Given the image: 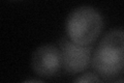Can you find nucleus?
Segmentation results:
<instances>
[{
	"instance_id": "nucleus-1",
	"label": "nucleus",
	"mask_w": 124,
	"mask_h": 83,
	"mask_svg": "<svg viewBox=\"0 0 124 83\" xmlns=\"http://www.w3.org/2000/svg\"><path fill=\"white\" fill-rule=\"evenodd\" d=\"M92 68L103 80L124 72V29L113 28L104 33L92 53Z\"/></svg>"
},
{
	"instance_id": "nucleus-2",
	"label": "nucleus",
	"mask_w": 124,
	"mask_h": 83,
	"mask_svg": "<svg viewBox=\"0 0 124 83\" xmlns=\"http://www.w3.org/2000/svg\"><path fill=\"white\" fill-rule=\"evenodd\" d=\"M103 18L92 6L82 5L70 11L66 19L65 29L68 38L79 45H91L103 28Z\"/></svg>"
},
{
	"instance_id": "nucleus-3",
	"label": "nucleus",
	"mask_w": 124,
	"mask_h": 83,
	"mask_svg": "<svg viewBox=\"0 0 124 83\" xmlns=\"http://www.w3.org/2000/svg\"><path fill=\"white\" fill-rule=\"evenodd\" d=\"M62 68L69 74H79L87 70L92 59L93 46L79 45L69 38H62L60 42Z\"/></svg>"
},
{
	"instance_id": "nucleus-4",
	"label": "nucleus",
	"mask_w": 124,
	"mask_h": 83,
	"mask_svg": "<svg viewBox=\"0 0 124 83\" xmlns=\"http://www.w3.org/2000/svg\"><path fill=\"white\" fill-rule=\"evenodd\" d=\"M31 68L39 77H52L62 68L61 50L56 46L46 44L32 53Z\"/></svg>"
},
{
	"instance_id": "nucleus-5",
	"label": "nucleus",
	"mask_w": 124,
	"mask_h": 83,
	"mask_svg": "<svg viewBox=\"0 0 124 83\" xmlns=\"http://www.w3.org/2000/svg\"><path fill=\"white\" fill-rule=\"evenodd\" d=\"M100 79L97 75L94 73H85L83 75H81L80 77H78L77 79L73 80V82L76 83H82V82H100Z\"/></svg>"
},
{
	"instance_id": "nucleus-6",
	"label": "nucleus",
	"mask_w": 124,
	"mask_h": 83,
	"mask_svg": "<svg viewBox=\"0 0 124 83\" xmlns=\"http://www.w3.org/2000/svg\"><path fill=\"white\" fill-rule=\"evenodd\" d=\"M24 82H41V80H37V79H26Z\"/></svg>"
}]
</instances>
